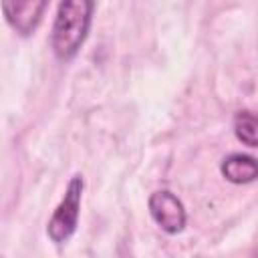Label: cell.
Wrapping results in <instances>:
<instances>
[{"instance_id": "obj_1", "label": "cell", "mask_w": 258, "mask_h": 258, "mask_svg": "<svg viewBox=\"0 0 258 258\" xmlns=\"http://www.w3.org/2000/svg\"><path fill=\"white\" fill-rule=\"evenodd\" d=\"M93 8L95 4L89 0H67L58 4L50 32V46L56 58L71 60L79 52L91 26Z\"/></svg>"}, {"instance_id": "obj_2", "label": "cell", "mask_w": 258, "mask_h": 258, "mask_svg": "<svg viewBox=\"0 0 258 258\" xmlns=\"http://www.w3.org/2000/svg\"><path fill=\"white\" fill-rule=\"evenodd\" d=\"M81 194H83V177L73 175L67 185L64 198L56 206V210L46 226L48 238L54 244H62L75 234L77 222H79V210H81Z\"/></svg>"}, {"instance_id": "obj_3", "label": "cell", "mask_w": 258, "mask_h": 258, "mask_svg": "<svg viewBox=\"0 0 258 258\" xmlns=\"http://www.w3.org/2000/svg\"><path fill=\"white\" fill-rule=\"evenodd\" d=\"M149 214L155 224L167 234H177L185 226L183 204L169 189H157L149 196Z\"/></svg>"}, {"instance_id": "obj_4", "label": "cell", "mask_w": 258, "mask_h": 258, "mask_svg": "<svg viewBox=\"0 0 258 258\" xmlns=\"http://www.w3.org/2000/svg\"><path fill=\"white\" fill-rule=\"evenodd\" d=\"M46 2H2L8 24L22 36H28L42 18Z\"/></svg>"}, {"instance_id": "obj_5", "label": "cell", "mask_w": 258, "mask_h": 258, "mask_svg": "<svg viewBox=\"0 0 258 258\" xmlns=\"http://www.w3.org/2000/svg\"><path fill=\"white\" fill-rule=\"evenodd\" d=\"M222 175L232 183H250L258 175L256 159L244 153H232L222 161Z\"/></svg>"}, {"instance_id": "obj_6", "label": "cell", "mask_w": 258, "mask_h": 258, "mask_svg": "<svg viewBox=\"0 0 258 258\" xmlns=\"http://www.w3.org/2000/svg\"><path fill=\"white\" fill-rule=\"evenodd\" d=\"M234 133L244 145L256 147V115L252 111H238L234 117Z\"/></svg>"}]
</instances>
